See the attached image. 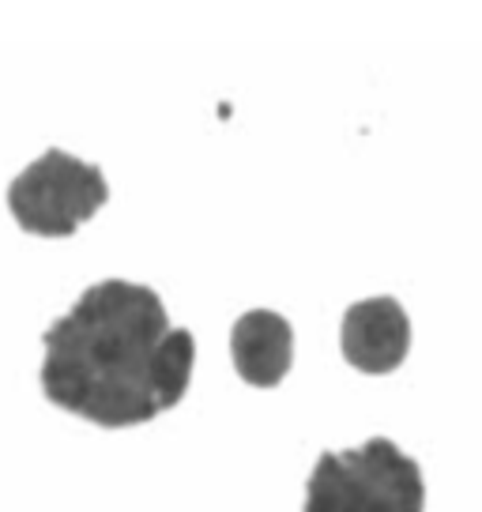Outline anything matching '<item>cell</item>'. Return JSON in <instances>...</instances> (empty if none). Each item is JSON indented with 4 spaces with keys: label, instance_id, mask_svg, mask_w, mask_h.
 I'll use <instances>...</instances> for the list:
<instances>
[{
    "label": "cell",
    "instance_id": "obj_3",
    "mask_svg": "<svg viewBox=\"0 0 482 512\" xmlns=\"http://www.w3.org/2000/svg\"><path fill=\"white\" fill-rule=\"evenodd\" d=\"M106 200V174L61 147H49L8 185V211L19 230L34 238H72L106 208Z\"/></svg>",
    "mask_w": 482,
    "mask_h": 512
},
{
    "label": "cell",
    "instance_id": "obj_4",
    "mask_svg": "<svg viewBox=\"0 0 482 512\" xmlns=\"http://www.w3.org/2000/svg\"><path fill=\"white\" fill-rule=\"evenodd\" d=\"M339 351L347 358V366L370 377H385L407 362L411 351V317L396 298L377 294L362 298L343 313L339 328Z\"/></svg>",
    "mask_w": 482,
    "mask_h": 512
},
{
    "label": "cell",
    "instance_id": "obj_5",
    "mask_svg": "<svg viewBox=\"0 0 482 512\" xmlns=\"http://www.w3.org/2000/svg\"><path fill=\"white\" fill-rule=\"evenodd\" d=\"M230 358L245 384L275 388L294 366V328L275 309H249L230 328Z\"/></svg>",
    "mask_w": 482,
    "mask_h": 512
},
{
    "label": "cell",
    "instance_id": "obj_1",
    "mask_svg": "<svg viewBox=\"0 0 482 512\" xmlns=\"http://www.w3.org/2000/svg\"><path fill=\"white\" fill-rule=\"evenodd\" d=\"M170 332L166 302L144 283L102 279L42 336V392L53 407L102 430L159 418L155 362Z\"/></svg>",
    "mask_w": 482,
    "mask_h": 512
},
{
    "label": "cell",
    "instance_id": "obj_6",
    "mask_svg": "<svg viewBox=\"0 0 482 512\" xmlns=\"http://www.w3.org/2000/svg\"><path fill=\"white\" fill-rule=\"evenodd\" d=\"M196 366V339L189 328H170L159 347V362H155V400L159 411H174L185 400L189 384H193Z\"/></svg>",
    "mask_w": 482,
    "mask_h": 512
},
{
    "label": "cell",
    "instance_id": "obj_2",
    "mask_svg": "<svg viewBox=\"0 0 482 512\" xmlns=\"http://www.w3.org/2000/svg\"><path fill=\"white\" fill-rule=\"evenodd\" d=\"M302 512H426V479L400 445L370 437L347 452H324L309 471Z\"/></svg>",
    "mask_w": 482,
    "mask_h": 512
}]
</instances>
